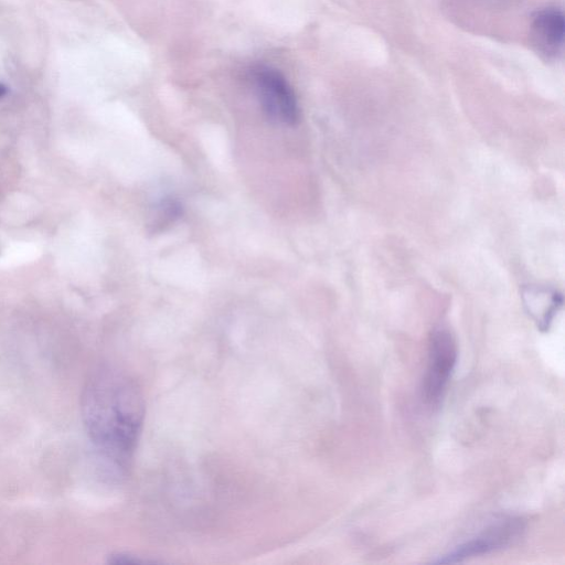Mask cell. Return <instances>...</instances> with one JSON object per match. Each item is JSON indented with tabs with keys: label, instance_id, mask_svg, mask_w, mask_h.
<instances>
[{
	"label": "cell",
	"instance_id": "cell-1",
	"mask_svg": "<svg viewBox=\"0 0 565 565\" xmlns=\"http://www.w3.org/2000/svg\"><path fill=\"white\" fill-rule=\"evenodd\" d=\"M82 414L97 449L114 463L125 466L145 417V401L136 381L115 369L98 370L84 388Z\"/></svg>",
	"mask_w": 565,
	"mask_h": 565
},
{
	"label": "cell",
	"instance_id": "cell-2",
	"mask_svg": "<svg viewBox=\"0 0 565 565\" xmlns=\"http://www.w3.org/2000/svg\"><path fill=\"white\" fill-rule=\"evenodd\" d=\"M249 78L266 116L278 124L295 126L300 118L296 93L284 74L269 65H255Z\"/></svg>",
	"mask_w": 565,
	"mask_h": 565
},
{
	"label": "cell",
	"instance_id": "cell-3",
	"mask_svg": "<svg viewBox=\"0 0 565 565\" xmlns=\"http://www.w3.org/2000/svg\"><path fill=\"white\" fill-rule=\"evenodd\" d=\"M524 531L520 518H502L487 526L477 536L459 544L449 553L433 561L435 564H452L466 558L489 554L515 543Z\"/></svg>",
	"mask_w": 565,
	"mask_h": 565
},
{
	"label": "cell",
	"instance_id": "cell-4",
	"mask_svg": "<svg viewBox=\"0 0 565 565\" xmlns=\"http://www.w3.org/2000/svg\"><path fill=\"white\" fill-rule=\"evenodd\" d=\"M457 345L450 331L436 328L429 341L428 367L424 382V397L429 405H437L448 385L457 362Z\"/></svg>",
	"mask_w": 565,
	"mask_h": 565
},
{
	"label": "cell",
	"instance_id": "cell-5",
	"mask_svg": "<svg viewBox=\"0 0 565 565\" xmlns=\"http://www.w3.org/2000/svg\"><path fill=\"white\" fill-rule=\"evenodd\" d=\"M533 33L540 49L546 54H556L563 46L565 22L562 10L548 7L536 12Z\"/></svg>",
	"mask_w": 565,
	"mask_h": 565
},
{
	"label": "cell",
	"instance_id": "cell-6",
	"mask_svg": "<svg viewBox=\"0 0 565 565\" xmlns=\"http://www.w3.org/2000/svg\"><path fill=\"white\" fill-rule=\"evenodd\" d=\"M523 301L541 330H547L555 313L563 305V297L555 290L529 286L523 290Z\"/></svg>",
	"mask_w": 565,
	"mask_h": 565
},
{
	"label": "cell",
	"instance_id": "cell-7",
	"mask_svg": "<svg viewBox=\"0 0 565 565\" xmlns=\"http://www.w3.org/2000/svg\"><path fill=\"white\" fill-rule=\"evenodd\" d=\"M157 218L154 221L156 226L167 225L173 222L181 215L180 203L172 198H164L157 206Z\"/></svg>",
	"mask_w": 565,
	"mask_h": 565
},
{
	"label": "cell",
	"instance_id": "cell-8",
	"mask_svg": "<svg viewBox=\"0 0 565 565\" xmlns=\"http://www.w3.org/2000/svg\"><path fill=\"white\" fill-rule=\"evenodd\" d=\"M8 93V88L4 84L0 83V99L4 97Z\"/></svg>",
	"mask_w": 565,
	"mask_h": 565
}]
</instances>
